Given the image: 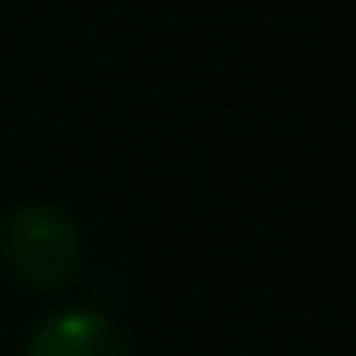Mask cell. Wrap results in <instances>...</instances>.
<instances>
[{"mask_svg": "<svg viewBox=\"0 0 356 356\" xmlns=\"http://www.w3.org/2000/svg\"><path fill=\"white\" fill-rule=\"evenodd\" d=\"M0 259L25 288L59 293L83 268V234L54 200H20L0 220Z\"/></svg>", "mask_w": 356, "mask_h": 356, "instance_id": "cell-1", "label": "cell"}, {"mask_svg": "<svg viewBox=\"0 0 356 356\" xmlns=\"http://www.w3.org/2000/svg\"><path fill=\"white\" fill-rule=\"evenodd\" d=\"M25 356H132V341L93 307H59L30 327Z\"/></svg>", "mask_w": 356, "mask_h": 356, "instance_id": "cell-2", "label": "cell"}]
</instances>
